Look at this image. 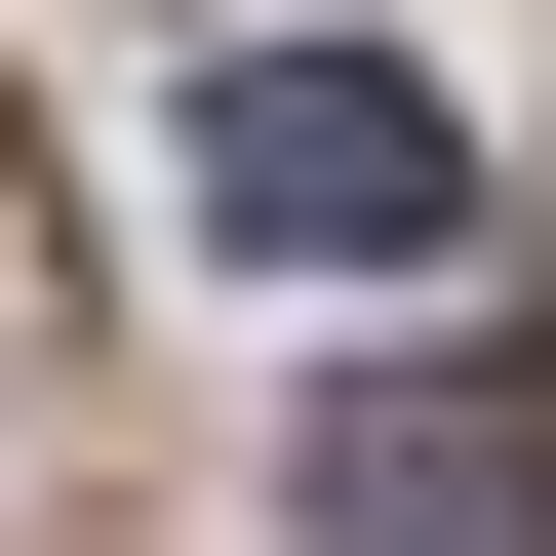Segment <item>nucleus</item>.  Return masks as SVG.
<instances>
[{
    "label": "nucleus",
    "instance_id": "f03ea898",
    "mask_svg": "<svg viewBox=\"0 0 556 556\" xmlns=\"http://www.w3.org/2000/svg\"><path fill=\"white\" fill-rule=\"evenodd\" d=\"M278 517L318 556H556V358H358L278 438Z\"/></svg>",
    "mask_w": 556,
    "mask_h": 556
},
{
    "label": "nucleus",
    "instance_id": "f257e3e1",
    "mask_svg": "<svg viewBox=\"0 0 556 556\" xmlns=\"http://www.w3.org/2000/svg\"><path fill=\"white\" fill-rule=\"evenodd\" d=\"M477 199V119L397 80V40H239V80H199V239H278V278H397Z\"/></svg>",
    "mask_w": 556,
    "mask_h": 556
}]
</instances>
